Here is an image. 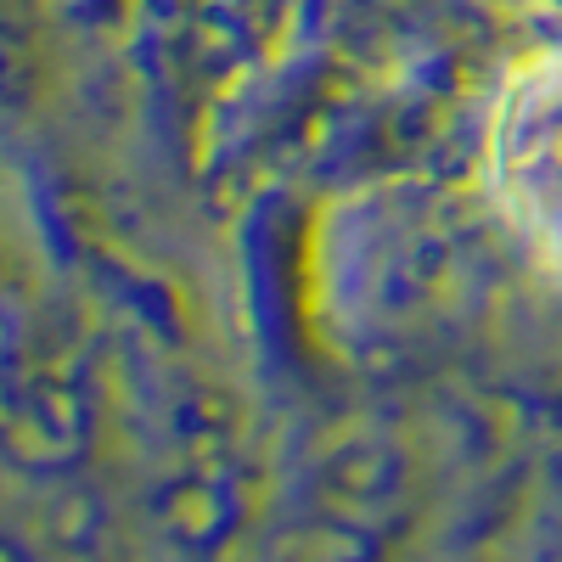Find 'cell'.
Masks as SVG:
<instances>
[{
  "instance_id": "6da1fadb",
  "label": "cell",
  "mask_w": 562,
  "mask_h": 562,
  "mask_svg": "<svg viewBox=\"0 0 562 562\" xmlns=\"http://www.w3.org/2000/svg\"><path fill=\"white\" fill-rule=\"evenodd\" d=\"M495 175L518 225L562 259V52L512 85L495 130Z\"/></svg>"
}]
</instances>
